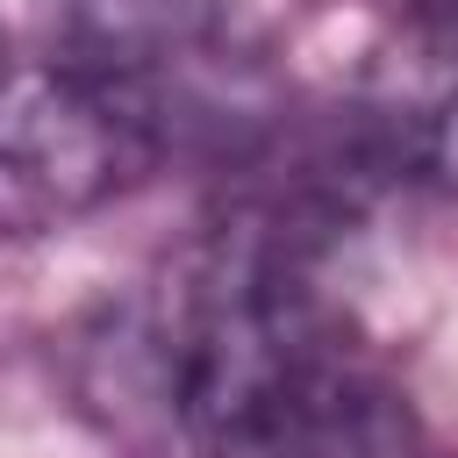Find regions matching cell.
I'll use <instances>...</instances> for the list:
<instances>
[{
    "label": "cell",
    "instance_id": "1",
    "mask_svg": "<svg viewBox=\"0 0 458 458\" xmlns=\"http://www.w3.org/2000/svg\"><path fill=\"white\" fill-rule=\"evenodd\" d=\"M329 215L243 200L64 344L79 415L129 458H415V415L322 279Z\"/></svg>",
    "mask_w": 458,
    "mask_h": 458
},
{
    "label": "cell",
    "instance_id": "2",
    "mask_svg": "<svg viewBox=\"0 0 458 458\" xmlns=\"http://www.w3.org/2000/svg\"><path fill=\"white\" fill-rule=\"evenodd\" d=\"M64 57L129 86L172 157H258L279 129V86L229 0H57Z\"/></svg>",
    "mask_w": 458,
    "mask_h": 458
},
{
    "label": "cell",
    "instance_id": "3",
    "mask_svg": "<svg viewBox=\"0 0 458 458\" xmlns=\"http://www.w3.org/2000/svg\"><path fill=\"white\" fill-rule=\"evenodd\" d=\"M172 165L150 107L79 57L0 72V236H50Z\"/></svg>",
    "mask_w": 458,
    "mask_h": 458
},
{
    "label": "cell",
    "instance_id": "4",
    "mask_svg": "<svg viewBox=\"0 0 458 458\" xmlns=\"http://www.w3.org/2000/svg\"><path fill=\"white\" fill-rule=\"evenodd\" d=\"M365 165L458 193V14H401L351 86Z\"/></svg>",
    "mask_w": 458,
    "mask_h": 458
},
{
    "label": "cell",
    "instance_id": "5",
    "mask_svg": "<svg viewBox=\"0 0 458 458\" xmlns=\"http://www.w3.org/2000/svg\"><path fill=\"white\" fill-rule=\"evenodd\" d=\"M401 14H458V0H394Z\"/></svg>",
    "mask_w": 458,
    "mask_h": 458
},
{
    "label": "cell",
    "instance_id": "6",
    "mask_svg": "<svg viewBox=\"0 0 458 458\" xmlns=\"http://www.w3.org/2000/svg\"><path fill=\"white\" fill-rule=\"evenodd\" d=\"M7 64H14V57H7V36H0V72H7Z\"/></svg>",
    "mask_w": 458,
    "mask_h": 458
}]
</instances>
